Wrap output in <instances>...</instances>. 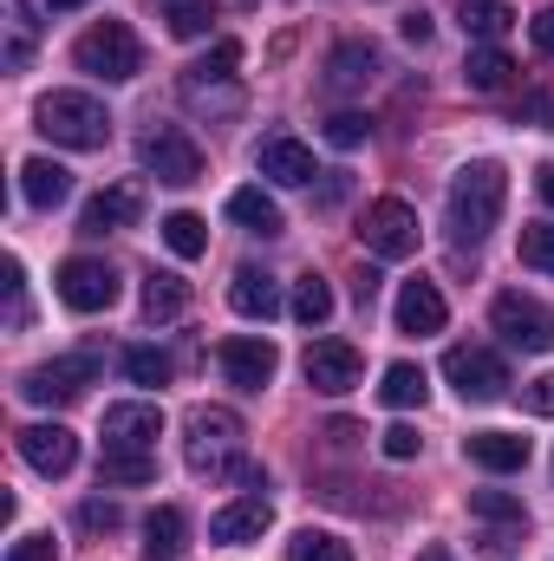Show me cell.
<instances>
[{
    "mask_svg": "<svg viewBox=\"0 0 554 561\" xmlns=\"http://www.w3.org/2000/svg\"><path fill=\"white\" fill-rule=\"evenodd\" d=\"M300 373H307V386H313V392L346 399V392L359 386V346H346V340H313V346H307V359H300Z\"/></svg>",
    "mask_w": 554,
    "mask_h": 561,
    "instance_id": "8fae6325",
    "label": "cell"
},
{
    "mask_svg": "<svg viewBox=\"0 0 554 561\" xmlns=\"http://www.w3.org/2000/svg\"><path fill=\"white\" fill-rule=\"evenodd\" d=\"M229 307L242 313V320H275L280 313V280L268 275V268H235V280H229Z\"/></svg>",
    "mask_w": 554,
    "mask_h": 561,
    "instance_id": "ffe728a7",
    "label": "cell"
},
{
    "mask_svg": "<svg viewBox=\"0 0 554 561\" xmlns=\"http://www.w3.org/2000/svg\"><path fill=\"white\" fill-rule=\"evenodd\" d=\"M489 327H496L516 353H554V307H542L535 294H496Z\"/></svg>",
    "mask_w": 554,
    "mask_h": 561,
    "instance_id": "52a82bcc",
    "label": "cell"
},
{
    "mask_svg": "<svg viewBox=\"0 0 554 561\" xmlns=\"http://www.w3.org/2000/svg\"><path fill=\"white\" fill-rule=\"evenodd\" d=\"M417 561H457V556H450L443 542H430V549H417Z\"/></svg>",
    "mask_w": 554,
    "mask_h": 561,
    "instance_id": "c3c4849f",
    "label": "cell"
},
{
    "mask_svg": "<svg viewBox=\"0 0 554 561\" xmlns=\"http://www.w3.org/2000/svg\"><path fill=\"white\" fill-rule=\"evenodd\" d=\"M20 196H26L33 209H59V203L72 196V170L53 163V157H26V163H20Z\"/></svg>",
    "mask_w": 554,
    "mask_h": 561,
    "instance_id": "44dd1931",
    "label": "cell"
},
{
    "mask_svg": "<svg viewBox=\"0 0 554 561\" xmlns=\"http://www.w3.org/2000/svg\"><path fill=\"white\" fill-rule=\"evenodd\" d=\"M379 399H385L392 412H412V405H424V399H430V379H424V366H412V359L385 366V379H379Z\"/></svg>",
    "mask_w": 554,
    "mask_h": 561,
    "instance_id": "d4e9b609",
    "label": "cell"
},
{
    "mask_svg": "<svg viewBox=\"0 0 554 561\" xmlns=\"http://www.w3.org/2000/svg\"><path fill=\"white\" fill-rule=\"evenodd\" d=\"M235 450H242V419L229 405H196L189 412V470L196 477H229Z\"/></svg>",
    "mask_w": 554,
    "mask_h": 561,
    "instance_id": "277c9868",
    "label": "cell"
},
{
    "mask_svg": "<svg viewBox=\"0 0 554 561\" xmlns=\"http://www.w3.org/2000/svg\"><path fill=\"white\" fill-rule=\"evenodd\" d=\"M59 556V542L53 536H20L13 549H7V561H53Z\"/></svg>",
    "mask_w": 554,
    "mask_h": 561,
    "instance_id": "60d3db41",
    "label": "cell"
},
{
    "mask_svg": "<svg viewBox=\"0 0 554 561\" xmlns=\"http://www.w3.org/2000/svg\"><path fill=\"white\" fill-rule=\"evenodd\" d=\"M39 138H53L59 150H105L112 144V112L92 92H46L33 105Z\"/></svg>",
    "mask_w": 554,
    "mask_h": 561,
    "instance_id": "7a4b0ae2",
    "label": "cell"
},
{
    "mask_svg": "<svg viewBox=\"0 0 554 561\" xmlns=\"http://www.w3.org/2000/svg\"><path fill=\"white\" fill-rule=\"evenodd\" d=\"M535 196L554 209V163H542V170H535Z\"/></svg>",
    "mask_w": 554,
    "mask_h": 561,
    "instance_id": "7dc6e473",
    "label": "cell"
},
{
    "mask_svg": "<svg viewBox=\"0 0 554 561\" xmlns=\"http://www.w3.org/2000/svg\"><path fill=\"white\" fill-rule=\"evenodd\" d=\"M79 523H85V529H118L125 516H118V503H105V496H92V503H79Z\"/></svg>",
    "mask_w": 554,
    "mask_h": 561,
    "instance_id": "ab89813d",
    "label": "cell"
},
{
    "mask_svg": "<svg viewBox=\"0 0 554 561\" xmlns=\"http://www.w3.org/2000/svg\"><path fill=\"white\" fill-rule=\"evenodd\" d=\"M339 196H346V170H333V176H326V190H320V203H326V209H333V203H339Z\"/></svg>",
    "mask_w": 554,
    "mask_h": 561,
    "instance_id": "bcb514c9",
    "label": "cell"
},
{
    "mask_svg": "<svg viewBox=\"0 0 554 561\" xmlns=\"http://www.w3.org/2000/svg\"><path fill=\"white\" fill-rule=\"evenodd\" d=\"M235 66H242V46H235V39H216V53L196 66V79H229Z\"/></svg>",
    "mask_w": 554,
    "mask_h": 561,
    "instance_id": "f35d334b",
    "label": "cell"
},
{
    "mask_svg": "<svg viewBox=\"0 0 554 561\" xmlns=\"http://www.w3.org/2000/svg\"><path fill=\"white\" fill-rule=\"evenodd\" d=\"M443 379L457 386L463 405H496L509 392V366L489 353V346H450L443 353Z\"/></svg>",
    "mask_w": 554,
    "mask_h": 561,
    "instance_id": "5b68a950",
    "label": "cell"
},
{
    "mask_svg": "<svg viewBox=\"0 0 554 561\" xmlns=\"http://www.w3.org/2000/svg\"><path fill=\"white\" fill-rule=\"evenodd\" d=\"M163 249H170L176 262H196V255L209 249V222H203L196 209H176V216H163Z\"/></svg>",
    "mask_w": 554,
    "mask_h": 561,
    "instance_id": "83f0119b",
    "label": "cell"
},
{
    "mask_svg": "<svg viewBox=\"0 0 554 561\" xmlns=\"http://www.w3.org/2000/svg\"><path fill=\"white\" fill-rule=\"evenodd\" d=\"M143 170L157 176V183H170V190H183V183H203V150L189 131H176V125H157V131H143L138 144Z\"/></svg>",
    "mask_w": 554,
    "mask_h": 561,
    "instance_id": "9c48e42d",
    "label": "cell"
},
{
    "mask_svg": "<svg viewBox=\"0 0 554 561\" xmlns=\"http://www.w3.org/2000/svg\"><path fill=\"white\" fill-rule=\"evenodd\" d=\"M379 72V46H366V39H346L333 59H326V85L333 92H353V85H366Z\"/></svg>",
    "mask_w": 554,
    "mask_h": 561,
    "instance_id": "cb8c5ba5",
    "label": "cell"
},
{
    "mask_svg": "<svg viewBox=\"0 0 554 561\" xmlns=\"http://www.w3.org/2000/svg\"><path fill=\"white\" fill-rule=\"evenodd\" d=\"M522 399H529V412H542V419H554V373H542V379H535V386H529Z\"/></svg>",
    "mask_w": 554,
    "mask_h": 561,
    "instance_id": "b9f144b4",
    "label": "cell"
},
{
    "mask_svg": "<svg viewBox=\"0 0 554 561\" xmlns=\"http://www.w3.org/2000/svg\"><path fill=\"white\" fill-rule=\"evenodd\" d=\"M529 33H535V46H542V53L554 59V7H542V13L529 20Z\"/></svg>",
    "mask_w": 554,
    "mask_h": 561,
    "instance_id": "7bdbcfd3",
    "label": "cell"
},
{
    "mask_svg": "<svg viewBox=\"0 0 554 561\" xmlns=\"http://www.w3.org/2000/svg\"><path fill=\"white\" fill-rule=\"evenodd\" d=\"M392 320H399V333H443V320H450V307H443V294H437V280H405L399 287V300H392Z\"/></svg>",
    "mask_w": 554,
    "mask_h": 561,
    "instance_id": "e0dca14e",
    "label": "cell"
},
{
    "mask_svg": "<svg viewBox=\"0 0 554 561\" xmlns=\"http://www.w3.org/2000/svg\"><path fill=\"white\" fill-rule=\"evenodd\" d=\"M287 561H353V542H339L333 529H300L287 542Z\"/></svg>",
    "mask_w": 554,
    "mask_h": 561,
    "instance_id": "4dcf8cb0",
    "label": "cell"
},
{
    "mask_svg": "<svg viewBox=\"0 0 554 561\" xmlns=\"http://www.w3.org/2000/svg\"><path fill=\"white\" fill-rule=\"evenodd\" d=\"M293 320L300 327H326L333 320V287L320 275H300V287H293Z\"/></svg>",
    "mask_w": 554,
    "mask_h": 561,
    "instance_id": "f546056e",
    "label": "cell"
},
{
    "mask_svg": "<svg viewBox=\"0 0 554 561\" xmlns=\"http://www.w3.org/2000/svg\"><path fill=\"white\" fill-rule=\"evenodd\" d=\"M509 72H516V59H509L503 46H476V53L463 59V85H470V92H503Z\"/></svg>",
    "mask_w": 554,
    "mask_h": 561,
    "instance_id": "4316f807",
    "label": "cell"
},
{
    "mask_svg": "<svg viewBox=\"0 0 554 561\" xmlns=\"http://www.w3.org/2000/svg\"><path fill=\"white\" fill-rule=\"evenodd\" d=\"M229 222H242L249 236H287V216H280V203L262 183H249V190L229 196Z\"/></svg>",
    "mask_w": 554,
    "mask_h": 561,
    "instance_id": "603a6c76",
    "label": "cell"
},
{
    "mask_svg": "<svg viewBox=\"0 0 554 561\" xmlns=\"http://www.w3.org/2000/svg\"><path fill=\"white\" fill-rule=\"evenodd\" d=\"M157 437H163V412L143 399L105 412V450H157Z\"/></svg>",
    "mask_w": 554,
    "mask_h": 561,
    "instance_id": "2e32d148",
    "label": "cell"
},
{
    "mask_svg": "<svg viewBox=\"0 0 554 561\" xmlns=\"http://www.w3.org/2000/svg\"><path fill=\"white\" fill-rule=\"evenodd\" d=\"M92 379H99V353H59L20 379V399L26 405H72Z\"/></svg>",
    "mask_w": 554,
    "mask_h": 561,
    "instance_id": "8992f818",
    "label": "cell"
},
{
    "mask_svg": "<svg viewBox=\"0 0 554 561\" xmlns=\"http://www.w3.org/2000/svg\"><path fill=\"white\" fill-rule=\"evenodd\" d=\"M163 20H170V33H176V39H203V33L216 26V7H209V0H176Z\"/></svg>",
    "mask_w": 554,
    "mask_h": 561,
    "instance_id": "836d02e7",
    "label": "cell"
},
{
    "mask_svg": "<svg viewBox=\"0 0 554 561\" xmlns=\"http://www.w3.org/2000/svg\"><path fill=\"white\" fill-rule=\"evenodd\" d=\"M359 236H366V249L379 255V262H405L417 255V209L412 203H399V196H379V203H366V222H359Z\"/></svg>",
    "mask_w": 554,
    "mask_h": 561,
    "instance_id": "ba28073f",
    "label": "cell"
},
{
    "mask_svg": "<svg viewBox=\"0 0 554 561\" xmlns=\"http://www.w3.org/2000/svg\"><path fill=\"white\" fill-rule=\"evenodd\" d=\"M53 287H59V300L72 313H105L118 300V268L99 262V255H72V262H59V280Z\"/></svg>",
    "mask_w": 554,
    "mask_h": 561,
    "instance_id": "30bf717a",
    "label": "cell"
},
{
    "mask_svg": "<svg viewBox=\"0 0 554 561\" xmlns=\"http://www.w3.org/2000/svg\"><path fill=\"white\" fill-rule=\"evenodd\" d=\"M125 379H131V386H163V379H170V353L131 346V353H125Z\"/></svg>",
    "mask_w": 554,
    "mask_h": 561,
    "instance_id": "e575fe53",
    "label": "cell"
},
{
    "mask_svg": "<svg viewBox=\"0 0 554 561\" xmlns=\"http://www.w3.org/2000/svg\"><path fill=\"white\" fill-rule=\"evenodd\" d=\"M99 477L105 483H150L157 477V457L150 450H105L99 457Z\"/></svg>",
    "mask_w": 554,
    "mask_h": 561,
    "instance_id": "1f68e13d",
    "label": "cell"
},
{
    "mask_svg": "<svg viewBox=\"0 0 554 561\" xmlns=\"http://www.w3.org/2000/svg\"><path fill=\"white\" fill-rule=\"evenodd\" d=\"M216 359H222V379L235 392H262V386H275V373H280L275 340H222Z\"/></svg>",
    "mask_w": 554,
    "mask_h": 561,
    "instance_id": "7c38bea8",
    "label": "cell"
},
{
    "mask_svg": "<svg viewBox=\"0 0 554 561\" xmlns=\"http://www.w3.org/2000/svg\"><path fill=\"white\" fill-rule=\"evenodd\" d=\"M268 529H275V503H268V496H235V503H222V510L209 516V542H222V549L262 542Z\"/></svg>",
    "mask_w": 554,
    "mask_h": 561,
    "instance_id": "4fadbf2b",
    "label": "cell"
},
{
    "mask_svg": "<svg viewBox=\"0 0 554 561\" xmlns=\"http://www.w3.org/2000/svg\"><path fill=\"white\" fill-rule=\"evenodd\" d=\"M353 294H359V307H372V294H379V275H372V268H359V280H353Z\"/></svg>",
    "mask_w": 554,
    "mask_h": 561,
    "instance_id": "f6af8a7d",
    "label": "cell"
},
{
    "mask_svg": "<svg viewBox=\"0 0 554 561\" xmlns=\"http://www.w3.org/2000/svg\"><path fill=\"white\" fill-rule=\"evenodd\" d=\"M463 457H470L476 470L509 477V470H529V437H522V431H470V437H463Z\"/></svg>",
    "mask_w": 554,
    "mask_h": 561,
    "instance_id": "ac0fdd59",
    "label": "cell"
},
{
    "mask_svg": "<svg viewBox=\"0 0 554 561\" xmlns=\"http://www.w3.org/2000/svg\"><path fill=\"white\" fill-rule=\"evenodd\" d=\"M470 516H483V523H509V529L529 523L522 496H509V490H470Z\"/></svg>",
    "mask_w": 554,
    "mask_h": 561,
    "instance_id": "d6a6232c",
    "label": "cell"
},
{
    "mask_svg": "<svg viewBox=\"0 0 554 561\" xmlns=\"http://www.w3.org/2000/svg\"><path fill=\"white\" fill-rule=\"evenodd\" d=\"M405 39H412V46L430 39V13H405Z\"/></svg>",
    "mask_w": 554,
    "mask_h": 561,
    "instance_id": "ee69618b",
    "label": "cell"
},
{
    "mask_svg": "<svg viewBox=\"0 0 554 561\" xmlns=\"http://www.w3.org/2000/svg\"><path fill=\"white\" fill-rule=\"evenodd\" d=\"M183 307H189V287L176 275H157L150 268V280H143V320H176Z\"/></svg>",
    "mask_w": 554,
    "mask_h": 561,
    "instance_id": "f1b7e54d",
    "label": "cell"
},
{
    "mask_svg": "<svg viewBox=\"0 0 554 561\" xmlns=\"http://www.w3.org/2000/svg\"><path fill=\"white\" fill-rule=\"evenodd\" d=\"M53 13H72V7H92V0H46Z\"/></svg>",
    "mask_w": 554,
    "mask_h": 561,
    "instance_id": "681fc988",
    "label": "cell"
},
{
    "mask_svg": "<svg viewBox=\"0 0 554 561\" xmlns=\"http://www.w3.org/2000/svg\"><path fill=\"white\" fill-rule=\"evenodd\" d=\"M72 59H79V72H92V79H105V85H125V79L143 72V46H138V33H131L125 20L85 26L79 46H72Z\"/></svg>",
    "mask_w": 554,
    "mask_h": 561,
    "instance_id": "3957f363",
    "label": "cell"
},
{
    "mask_svg": "<svg viewBox=\"0 0 554 561\" xmlns=\"http://www.w3.org/2000/svg\"><path fill=\"white\" fill-rule=\"evenodd\" d=\"M457 20H463V33H470V39H483V46H496V39L516 26L509 0H463V7H457Z\"/></svg>",
    "mask_w": 554,
    "mask_h": 561,
    "instance_id": "484cf974",
    "label": "cell"
},
{
    "mask_svg": "<svg viewBox=\"0 0 554 561\" xmlns=\"http://www.w3.org/2000/svg\"><path fill=\"white\" fill-rule=\"evenodd\" d=\"M255 170H262L268 183H280V190H307V183L320 176V170H313V150L300 138H287V131L255 144Z\"/></svg>",
    "mask_w": 554,
    "mask_h": 561,
    "instance_id": "9a60e30c",
    "label": "cell"
},
{
    "mask_svg": "<svg viewBox=\"0 0 554 561\" xmlns=\"http://www.w3.org/2000/svg\"><path fill=\"white\" fill-rule=\"evenodd\" d=\"M379 444H385V457H392V463H412L417 450H424V437H417V424H392V431H385Z\"/></svg>",
    "mask_w": 554,
    "mask_h": 561,
    "instance_id": "74e56055",
    "label": "cell"
},
{
    "mask_svg": "<svg viewBox=\"0 0 554 561\" xmlns=\"http://www.w3.org/2000/svg\"><path fill=\"white\" fill-rule=\"evenodd\" d=\"M143 209V190L138 183H112V190H99L92 203H85V216H79V229L85 236H112V229H131Z\"/></svg>",
    "mask_w": 554,
    "mask_h": 561,
    "instance_id": "d6986e66",
    "label": "cell"
},
{
    "mask_svg": "<svg viewBox=\"0 0 554 561\" xmlns=\"http://www.w3.org/2000/svg\"><path fill=\"white\" fill-rule=\"evenodd\" d=\"M183 542H189V516H183L176 503H157V510L143 516V556L150 561H176L183 556Z\"/></svg>",
    "mask_w": 554,
    "mask_h": 561,
    "instance_id": "7402d4cb",
    "label": "cell"
},
{
    "mask_svg": "<svg viewBox=\"0 0 554 561\" xmlns=\"http://www.w3.org/2000/svg\"><path fill=\"white\" fill-rule=\"evenodd\" d=\"M366 138H372V118H366V112H333V118H326V144H333V150H359Z\"/></svg>",
    "mask_w": 554,
    "mask_h": 561,
    "instance_id": "d590c367",
    "label": "cell"
},
{
    "mask_svg": "<svg viewBox=\"0 0 554 561\" xmlns=\"http://www.w3.org/2000/svg\"><path fill=\"white\" fill-rule=\"evenodd\" d=\"M522 262H529L535 275H554V222H535V229H522Z\"/></svg>",
    "mask_w": 554,
    "mask_h": 561,
    "instance_id": "8d00e7d4",
    "label": "cell"
},
{
    "mask_svg": "<svg viewBox=\"0 0 554 561\" xmlns=\"http://www.w3.org/2000/svg\"><path fill=\"white\" fill-rule=\"evenodd\" d=\"M13 444H20L26 470H39V477H66V470L79 463V437H72L66 424H26Z\"/></svg>",
    "mask_w": 554,
    "mask_h": 561,
    "instance_id": "5bb4252c",
    "label": "cell"
},
{
    "mask_svg": "<svg viewBox=\"0 0 554 561\" xmlns=\"http://www.w3.org/2000/svg\"><path fill=\"white\" fill-rule=\"evenodd\" d=\"M503 203H509V170L496 157H476L450 176V196H443V216H450V236L457 242H483L496 222H503Z\"/></svg>",
    "mask_w": 554,
    "mask_h": 561,
    "instance_id": "6da1fadb",
    "label": "cell"
}]
</instances>
